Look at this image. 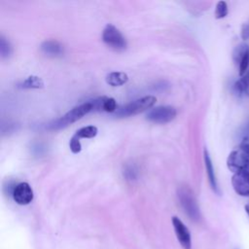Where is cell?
<instances>
[{
  "instance_id": "cell-1",
  "label": "cell",
  "mask_w": 249,
  "mask_h": 249,
  "mask_svg": "<svg viewBox=\"0 0 249 249\" xmlns=\"http://www.w3.org/2000/svg\"><path fill=\"white\" fill-rule=\"evenodd\" d=\"M90 111H93V106H92L91 101L89 100V101L84 102V103L74 107L73 109L68 111L62 117H60V118H58V119L49 123L46 125V129L56 130V129H60V128L66 127L67 125H69V124H73L74 122L78 121L79 119H81L86 114L89 113Z\"/></svg>"
},
{
  "instance_id": "cell-2",
  "label": "cell",
  "mask_w": 249,
  "mask_h": 249,
  "mask_svg": "<svg viewBox=\"0 0 249 249\" xmlns=\"http://www.w3.org/2000/svg\"><path fill=\"white\" fill-rule=\"evenodd\" d=\"M227 165L233 173L249 170V140H244L230 153L227 159Z\"/></svg>"
},
{
  "instance_id": "cell-3",
  "label": "cell",
  "mask_w": 249,
  "mask_h": 249,
  "mask_svg": "<svg viewBox=\"0 0 249 249\" xmlns=\"http://www.w3.org/2000/svg\"><path fill=\"white\" fill-rule=\"evenodd\" d=\"M177 196L183 210L189 216V218L195 222L199 221L200 211L196 196H194L192 190H190L186 186L180 187L177 191Z\"/></svg>"
},
{
  "instance_id": "cell-4",
  "label": "cell",
  "mask_w": 249,
  "mask_h": 249,
  "mask_svg": "<svg viewBox=\"0 0 249 249\" xmlns=\"http://www.w3.org/2000/svg\"><path fill=\"white\" fill-rule=\"evenodd\" d=\"M156 101H157V98L155 96H152V95L143 96L117 109V111L115 112V116L123 118V117L136 115L147 109H150L156 103Z\"/></svg>"
},
{
  "instance_id": "cell-5",
  "label": "cell",
  "mask_w": 249,
  "mask_h": 249,
  "mask_svg": "<svg viewBox=\"0 0 249 249\" xmlns=\"http://www.w3.org/2000/svg\"><path fill=\"white\" fill-rule=\"evenodd\" d=\"M102 40L109 47L122 51L126 47V41L121 31L113 24H107L102 32Z\"/></svg>"
},
{
  "instance_id": "cell-6",
  "label": "cell",
  "mask_w": 249,
  "mask_h": 249,
  "mask_svg": "<svg viewBox=\"0 0 249 249\" xmlns=\"http://www.w3.org/2000/svg\"><path fill=\"white\" fill-rule=\"evenodd\" d=\"M232 60L237 66L238 75L242 77L249 70V45L241 43L232 52Z\"/></svg>"
},
{
  "instance_id": "cell-7",
  "label": "cell",
  "mask_w": 249,
  "mask_h": 249,
  "mask_svg": "<svg viewBox=\"0 0 249 249\" xmlns=\"http://www.w3.org/2000/svg\"><path fill=\"white\" fill-rule=\"evenodd\" d=\"M176 109L172 106H157L147 113L146 118L156 124H165L172 121L176 117Z\"/></svg>"
},
{
  "instance_id": "cell-8",
  "label": "cell",
  "mask_w": 249,
  "mask_h": 249,
  "mask_svg": "<svg viewBox=\"0 0 249 249\" xmlns=\"http://www.w3.org/2000/svg\"><path fill=\"white\" fill-rule=\"evenodd\" d=\"M172 225L174 228V231L176 237L183 247V249H191L192 248V238L189 229L185 226V224L176 216L172 217Z\"/></svg>"
},
{
  "instance_id": "cell-9",
  "label": "cell",
  "mask_w": 249,
  "mask_h": 249,
  "mask_svg": "<svg viewBox=\"0 0 249 249\" xmlns=\"http://www.w3.org/2000/svg\"><path fill=\"white\" fill-rule=\"evenodd\" d=\"M231 186L238 196H249V170L233 173Z\"/></svg>"
},
{
  "instance_id": "cell-10",
  "label": "cell",
  "mask_w": 249,
  "mask_h": 249,
  "mask_svg": "<svg viewBox=\"0 0 249 249\" xmlns=\"http://www.w3.org/2000/svg\"><path fill=\"white\" fill-rule=\"evenodd\" d=\"M12 196L18 204L26 205L33 199V191L28 183L20 182L16 185Z\"/></svg>"
},
{
  "instance_id": "cell-11",
  "label": "cell",
  "mask_w": 249,
  "mask_h": 249,
  "mask_svg": "<svg viewBox=\"0 0 249 249\" xmlns=\"http://www.w3.org/2000/svg\"><path fill=\"white\" fill-rule=\"evenodd\" d=\"M203 158H204L205 169H206V174H207L209 185H210V187H211V189L214 193L220 195V189H219L217 178H216V175H215L214 166H213L211 158H210V156H209V154L206 150H204V152H203Z\"/></svg>"
},
{
  "instance_id": "cell-12",
  "label": "cell",
  "mask_w": 249,
  "mask_h": 249,
  "mask_svg": "<svg viewBox=\"0 0 249 249\" xmlns=\"http://www.w3.org/2000/svg\"><path fill=\"white\" fill-rule=\"evenodd\" d=\"M41 51L47 55L51 56H58L63 53V48L55 40H47L41 44Z\"/></svg>"
},
{
  "instance_id": "cell-13",
  "label": "cell",
  "mask_w": 249,
  "mask_h": 249,
  "mask_svg": "<svg viewBox=\"0 0 249 249\" xmlns=\"http://www.w3.org/2000/svg\"><path fill=\"white\" fill-rule=\"evenodd\" d=\"M128 77L124 72H111L106 76V83L112 87H119L125 84Z\"/></svg>"
},
{
  "instance_id": "cell-14",
  "label": "cell",
  "mask_w": 249,
  "mask_h": 249,
  "mask_svg": "<svg viewBox=\"0 0 249 249\" xmlns=\"http://www.w3.org/2000/svg\"><path fill=\"white\" fill-rule=\"evenodd\" d=\"M234 90L238 94H243L249 97V70L246 72L245 75L240 77L234 83Z\"/></svg>"
},
{
  "instance_id": "cell-15",
  "label": "cell",
  "mask_w": 249,
  "mask_h": 249,
  "mask_svg": "<svg viewBox=\"0 0 249 249\" xmlns=\"http://www.w3.org/2000/svg\"><path fill=\"white\" fill-rule=\"evenodd\" d=\"M97 134V127L94 125H88L81 127L76 131V133L73 135L76 138H92Z\"/></svg>"
},
{
  "instance_id": "cell-16",
  "label": "cell",
  "mask_w": 249,
  "mask_h": 249,
  "mask_svg": "<svg viewBox=\"0 0 249 249\" xmlns=\"http://www.w3.org/2000/svg\"><path fill=\"white\" fill-rule=\"evenodd\" d=\"M19 86L23 89H40L43 88L44 82L37 76H29Z\"/></svg>"
},
{
  "instance_id": "cell-17",
  "label": "cell",
  "mask_w": 249,
  "mask_h": 249,
  "mask_svg": "<svg viewBox=\"0 0 249 249\" xmlns=\"http://www.w3.org/2000/svg\"><path fill=\"white\" fill-rule=\"evenodd\" d=\"M13 53V48L10 42L3 36H0V54L3 58L9 57Z\"/></svg>"
},
{
  "instance_id": "cell-18",
  "label": "cell",
  "mask_w": 249,
  "mask_h": 249,
  "mask_svg": "<svg viewBox=\"0 0 249 249\" xmlns=\"http://www.w3.org/2000/svg\"><path fill=\"white\" fill-rule=\"evenodd\" d=\"M229 14V7L227 2L225 1H219L216 4V8H215V18L220 19V18H224L225 17H227Z\"/></svg>"
},
{
  "instance_id": "cell-19",
  "label": "cell",
  "mask_w": 249,
  "mask_h": 249,
  "mask_svg": "<svg viewBox=\"0 0 249 249\" xmlns=\"http://www.w3.org/2000/svg\"><path fill=\"white\" fill-rule=\"evenodd\" d=\"M103 111L109 112V113H114L117 111V103L113 97L105 96V99L103 102Z\"/></svg>"
},
{
  "instance_id": "cell-20",
  "label": "cell",
  "mask_w": 249,
  "mask_h": 249,
  "mask_svg": "<svg viewBox=\"0 0 249 249\" xmlns=\"http://www.w3.org/2000/svg\"><path fill=\"white\" fill-rule=\"evenodd\" d=\"M69 146H70V150L72 151V153L74 154H78L81 152L82 150V146L80 143V139L76 138L75 136H72L69 142Z\"/></svg>"
},
{
  "instance_id": "cell-21",
  "label": "cell",
  "mask_w": 249,
  "mask_h": 249,
  "mask_svg": "<svg viewBox=\"0 0 249 249\" xmlns=\"http://www.w3.org/2000/svg\"><path fill=\"white\" fill-rule=\"evenodd\" d=\"M240 37L243 41H247L249 40V20L244 22L241 25V29H240Z\"/></svg>"
},
{
  "instance_id": "cell-22",
  "label": "cell",
  "mask_w": 249,
  "mask_h": 249,
  "mask_svg": "<svg viewBox=\"0 0 249 249\" xmlns=\"http://www.w3.org/2000/svg\"><path fill=\"white\" fill-rule=\"evenodd\" d=\"M244 208H245V211H246V213H247V215H248V216H249V204H246V205H245V207H244Z\"/></svg>"
}]
</instances>
